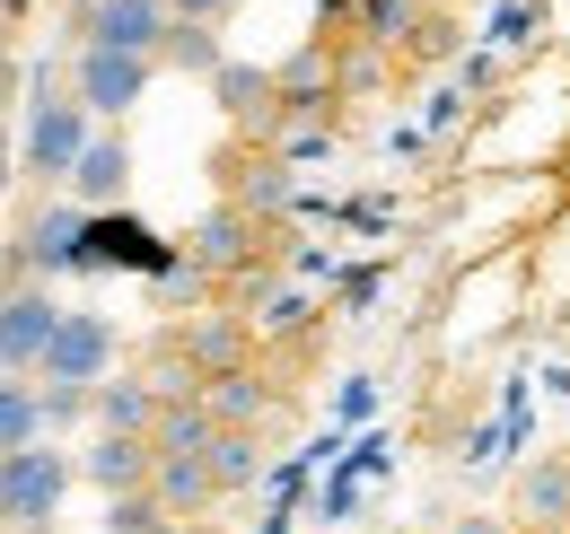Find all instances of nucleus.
<instances>
[{"instance_id": "f257e3e1", "label": "nucleus", "mask_w": 570, "mask_h": 534, "mask_svg": "<svg viewBox=\"0 0 570 534\" xmlns=\"http://www.w3.org/2000/svg\"><path fill=\"white\" fill-rule=\"evenodd\" d=\"M71 447H53V438H36V447H9L0 456V534H36L62 517V500H71Z\"/></svg>"}, {"instance_id": "f03ea898", "label": "nucleus", "mask_w": 570, "mask_h": 534, "mask_svg": "<svg viewBox=\"0 0 570 534\" xmlns=\"http://www.w3.org/2000/svg\"><path fill=\"white\" fill-rule=\"evenodd\" d=\"M149 88H158V62H141V53H106V44L71 53V106L88 123H124Z\"/></svg>"}, {"instance_id": "7ed1b4c3", "label": "nucleus", "mask_w": 570, "mask_h": 534, "mask_svg": "<svg viewBox=\"0 0 570 534\" xmlns=\"http://www.w3.org/2000/svg\"><path fill=\"white\" fill-rule=\"evenodd\" d=\"M88 132H97V123L71 106V88H36V97H27V123H18V167H27L36 185H62Z\"/></svg>"}, {"instance_id": "20e7f679", "label": "nucleus", "mask_w": 570, "mask_h": 534, "mask_svg": "<svg viewBox=\"0 0 570 534\" xmlns=\"http://www.w3.org/2000/svg\"><path fill=\"white\" fill-rule=\"evenodd\" d=\"M97 377H115V325L97 316V307H62V325L45 342V359H36V377L27 386H97Z\"/></svg>"}, {"instance_id": "39448f33", "label": "nucleus", "mask_w": 570, "mask_h": 534, "mask_svg": "<svg viewBox=\"0 0 570 534\" xmlns=\"http://www.w3.org/2000/svg\"><path fill=\"white\" fill-rule=\"evenodd\" d=\"M264 237H273V228H255V219H237L228 201H212V210L185 228V271H203V280H255Z\"/></svg>"}, {"instance_id": "423d86ee", "label": "nucleus", "mask_w": 570, "mask_h": 534, "mask_svg": "<svg viewBox=\"0 0 570 534\" xmlns=\"http://www.w3.org/2000/svg\"><path fill=\"white\" fill-rule=\"evenodd\" d=\"M167 342H176V359H185L194 377L255 368V334H246V316H237V307H185V325H167Z\"/></svg>"}, {"instance_id": "0eeeda50", "label": "nucleus", "mask_w": 570, "mask_h": 534, "mask_svg": "<svg viewBox=\"0 0 570 534\" xmlns=\"http://www.w3.org/2000/svg\"><path fill=\"white\" fill-rule=\"evenodd\" d=\"M53 325H62V298H53L45 280H9V289H0V368H9V377H36Z\"/></svg>"}, {"instance_id": "6e6552de", "label": "nucleus", "mask_w": 570, "mask_h": 534, "mask_svg": "<svg viewBox=\"0 0 570 534\" xmlns=\"http://www.w3.org/2000/svg\"><path fill=\"white\" fill-rule=\"evenodd\" d=\"M62 194H71V210H115V201L132 194V140H124V123H97V132L79 140Z\"/></svg>"}, {"instance_id": "1a4fd4ad", "label": "nucleus", "mask_w": 570, "mask_h": 534, "mask_svg": "<svg viewBox=\"0 0 570 534\" xmlns=\"http://www.w3.org/2000/svg\"><path fill=\"white\" fill-rule=\"evenodd\" d=\"M194 403H203V421H212V429H255V438H273V429H282V412H289V403L273 395L255 368L203 377V395H194Z\"/></svg>"}, {"instance_id": "9d476101", "label": "nucleus", "mask_w": 570, "mask_h": 534, "mask_svg": "<svg viewBox=\"0 0 570 534\" xmlns=\"http://www.w3.org/2000/svg\"><path fill=\"white\" fill-rule=\"evenodd\" d=\"M203 88L219 97L228 132H246L255 149H264V140L282 132V106H273V70H264V62H219L212 79H203Z\"/></svg>"}, {"instance_id": "9b49d317", "label": "nucleus", "mask_w": 570, "mask_h": 534, "mask_svg": "<svg viewBox=\"0 0 570 534\" xmlns=\"http://www.w3.org/2000/svg\"><path fill=\"white\" fill-rule=\"evenodd\" d=\"M273 70V106H282V123H334V70H325V44L307 36L298 53H282Z\"/></svg>"}, {"instance_id": "f8f14e48", "label": "nucleus", "mask_w": 570, "mask_h": 534, "mask_svg": "<svg viewBox=\"0 0 570 534\" xmlns=\"http://www.w3.org/2000/svg\"><path fill=\"white\" fill-rule=\"evenodd\" d=\"M228 210H237V219H255V228H282L289 210H298V176H289L273 149H255V158H237V167H228Z\"/></svg>"}, {"instance_id": "ddd939ff", "label": "nucleus", "mask_w": 570, "mask_h": 534, "mask_svg": "<svg viewBox=\"0 0 570 534\" xmlns=\"http://www.w3.org/2000/svg\"><path fill=\"white\" fill-rule=\"evenodd\" d=\"M158 36H167V9L158 0H97L88 18H79V44H106V53H158Z\"/></svg>"}, {"instance_id": "4468645a", "label": "nucleus", "mask_w": 570, "mask_h": 534, "mask_svg": "<svg viewBox=\"0 0 570 534\" xmlns=\"http://www.w3.org/2000/svg\"><path fill=\"white\" fill-rule=\"evenodd\" d=\"M149 500H158V517L167 526H203L212 517V473H203V456H149V482H141Z\"/></svg>"}, {"instance_id": "2eb2a0df", "label": "nucleus", "mask_w": 570, "mask_h": 534, "mask_svg": "<svg viewBox=\"0 0 570 534\" xmlns=\"http://www.w3.org/2000/svg\"><path fill=\"white\" fill-rule=\"evenodd\" d=\"M518 534H570V456H535L518 473Z\"/></svg>"}, {"instance_id": "dca6fc26", "label": "nucleus", "mask_w": 570, "mask_h": 534, "mask_svg": "<svg viewBox=\"0 0 570 534\" xmlns=\"http://www.w3.org/2000/svg\"><path fill=\"white\" fill-rule=\"evenodd\" d=\"M149 421H158V395H149L132 368H115V377L88 386V429H106V438H149Z\"/></svg>"}, {"instance_id": "f3484780", "label": "nucleus", "mask_w": 570, "mask_h": 534, "mask_svg": "<svg viewBox=\"0 0 570 534\" xmlns=\"http://www.w3.org/2000/svg\"><path fill=\"white\" fill-rule=\"evenodd\" d=\"M71 473H88L106 500H115V491H141L149 482V438H106V429H88V447L71 456Z\"/></svg>"}, {"instance_id": "a211bd4d", "label": "nucleus", "mask_w": 570, "mask_h": 534, "mask_svg": "<svg viewBox=\"0 0 570 534\" xmlns=\"http://www.w3.org/2000/svg\"><path fill=\"white\" fill-rule=\"evenodd\" d=\"M325 70H334V106H360V97H386V88H395V53H377V44H360V36L325 44Z\"/></svg>"}, {"instance_id": "6ab92c4d", "label": "nucleus", "mask_w": 570, "mask_h": 534, "mask_svg": "<svg viewBox=\"0 0 570 534\" xmlns=\"http://www.w3.org/2000/svg\"><path fill=\"white\" fill-rule=\"evenodd\" d=\"M203 473H212L219 500L255 491V482H264V438H255V429H212V447H203Z\"/></svg>"}, {"instance_id": "aec40b11", "label": "nucleus", "mask_w": 570, "mask_h": 534, "mask_svg": "<svg viewBox=\"0 0 570 534\" xmlns=\"http://www.w3.org/2000/svg\"><path fill=\"white\" fill-rule=\"evenodd\" d=\"M27 271H62V264H79L88 255V219L79 210H36V228H27Z\"/></svg>"}, {"instance_id": "412c9836", "label": "nucleus", "mask_w": 570, "mask_h": 534, "mask_svg": "<svg viewBox=\"0 0 570 534\" xmlns=\"http://www.w3.org/2000/svg\"><path fill=\"white\" fill-rule=\"evenodd\" d=\"M158 70H176V79H212L228 62V44H219V27H185V18H167V36H158Z\"/></svg>"}, {"instance_id": "4be33fe9", "label": "nucleus", "mask_w": 570, "mask_h": 534, "mask_svg": "<svg viewBox=\"0 0 570 534\" xmlns=\"http://www.w3.org/2000/svg\"><path fill=\"white\" fill-rule=\"evenodd\" d=\"M237 316H246V334H255V350H264V342H298L307 334V325H316V298H307V289H273L264 307H237Z\"/></svg>"}, {"instance_id": "5701e85b", "label": "nucleus", "mask_w": 570, "mask_h": 534, "mask_svg": "<svg viewBox=\"0 0 570 534\" xmlns=\"http://www.w3.org/2000/svg\"><path fill=\"white\" fill-rule=\"evenodd\" d=\"M203 447H212L203 403H158V421H149V456H203Z\"/></svg>"}, {"instance_id": "b1692460", "label": "nucleus", "mask_w": 570, "mask_h": 534, "mask_svg": "<svg viewBox=\"0 0 570 534\" xmlns=\"http://www.w3.org/2000/svg\"><path fill=\"white\" fill-rule=\"evenodd\" d=\"M456 44H465V27H456L448 9H430V0H422V18H413V36L395 44V62H413V70H439L448 53H456Z\"/></svg>"}, {"instance_id": "393cba45", "label": "nucleus", "mask_w": 570, "mask_h": 534, "mask_svg": "<svg viewBox=\"0 0 570 534\" xmlns=\"http://www.w3.org/2000/svg\"><path fill=\"white\" fill-rule=\"evenodd\" d=\"M71 429H88V395L79 386H36V438H71Z\"/></svg>"}, {"instance_id": "a878e982", "label": "nucleus", "mask_w": 570, "mask_h": 534, "mask_svg": "<svg viewBox=\"0 0 570 534\" xmlns=\"http://www.w3.org/2000/svg\"><path fill=\"white\" fill-rule=\"evenodd\" d=\"M264 149H273V158L289 167V176H298V167H316V158H334V123H282V132L264 140Z\"/></svg>"}, {"instance_id": "bb28decb", "label": "nucleus", "mask_w": 570, "mask_h": 534, "mask_svg": "<svg viewBox=\"0 0 570 534\" xmlns=\"http://www.w3.org/2000/svg\"><path fill=\"white\" fill-rule=\"evenodd\" d=\"M9 447H36V386H27V377L0 386V456H9Z\"/></svg>"}, {"instance_id": "cd10ccee", "label": "nucleus", "mask_w": 570, "mask_h": 534, "mask_svg": "<svg viewBox=\"0 0 570 534\" xmlns=\"http://www.w3.org/2000/svg\"><path fill=\"white\" fill-rule=\"evenodd\" d=\"M97 255H124V264H158L149 228H132L124 210H97Z\"/></svg>"}, {"instance_id": "c85d7f7f", "label": "nucleus", "mask_w": 570, "mask_h": 534, "mask_svg": "<svg viewBox=\"0 0 570 534\" xmlns=\"http://www.w3.org/2000/svg\"><path fill=\"white\" fill-rule=\"evenodd\" d=\"M167 517H158V500L149 491H115L106 500V534H158Z\"/></svg>"}, {"instance_id": "c756f323", "label": "nucleus", "mask_w": 570, "mask_h": 534, "mask_svg": "<svg viewBox=\"0 0 570 534\" xmlns=\"http://www.w3.org/2000/svg\"><path fill=\"white\" fill-rule=\"evenodd\" d=\"M167 18H185V27H228L237 18V0H158Z\"/></svg>"}, {"instance_id": "7c9ffc66", "label": "nucleus", "mask_w": 570, "mask_h": 534, "mask_svg": "<svg viewBox=\"0 0 570 534\" xmlns=\"http://www.w3.org/2000/svg\"><path fill=\"white\" fill-rule=\"evenodd\" d=\"M500 44H527V36H535V9H527V0H509V9H500V27H492Z\"/></svg>"}, {"instance_id": "2f4dec72", "label": "nucleus", "mask_w": 570, "mask_h": 534, "mask_svg": "<svg viewBox=\"0 0 570 534\" xmlns=\"http://www.w3.org/2000/svg\"><path fill=\"white\" fill-rule=\"evenodd\" d=\"M448 534H518V526H509V517H483V508H465V517H456Z\"/></svg>"}, {"instance_id": "473e14b6", "label": "nucleus", "mask_w": 570, "mask_h": 534, "mask_svg": "<svg viewBox=\"0 0 570 534\" xmlns=\"http://www.w3.org/2000/svg\"><path fill=\"white\" fill-rule=\"evenodd\" d=\"M18 97V62H9V44H0V106Z\"/></svg>"}, {"instance_id": "72a5a7b5", "label": "nucleus", "mask_w": 570, "mask_h": 534, "mask_svg": "<svg viewBox=\"0 0 570 534\" xmlns=\"http://www.w3.org/2000/svg\"><path fill=\"white\" fill-rule=\"evenodd\" d=\"M88 9H97V0H71V18H88Z\"/></svg>"}, {"instance_id": "f704fd0d", "label": "nucleus", "mask_w": 570, "mask_h": 534, "mask_svg": "<svg viewBox=\"0 0 570 534\" xmlns=\"http://www.w3.org/2000/svg\"><path fill=\"white\" fill-rule=\"evenodd\" d=\"M158 534H203V526H158Z\"/></svg>"}, {"instance_id": "c9c22d12", "label": "nucleus", "mask_w": 570, "mask_h": 534, "mask_svg": "<svg viewBox=\"0 0 570 534\" xmlns=\"http://www.w3.org/2000/svg\"><path fill=\"white\" fill-rule=\"evenodd\" d=\"M0 9H9V18H18V9H27V0H0Z\"/></svg>"}, {"instance_id": "e433bc0d", "label": "nucleus", "mask_w": 570, "mask_h": 534, "mask_svg": "<svg viewBox=\"0 0 570 534\" xmlns=\"http://www.w3.org/2000/svg\"><path fill=\"white\" fill-rule=\"evenodd\" d=\"M0 36H9V9H0Z\"/></svg>"}, {"instance_id": "4c0bfd02", "label": "nucleus", "mask_w": 570, "mask_h": 534, "mask_svg": "<svg viewBox=\"0 0 570 534\" xmlns=\"http://www.w3.org/2000/svg\"><path fill=\"white\" fill-rule=\"evenodd\" d=\"M0 386H9V368H0Z\"/></svg>"}]
</instances>
